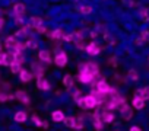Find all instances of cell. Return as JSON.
<instances>
[{
    "mask_svg": "<svg viewBox=\"0 0 149 131\" xmlns=\"http://www.w3.org/2000/svg\"><path fill=\"white\" fill-rule=\"evenodd\" d=\"M95 77H97V76H95V74H92L88 69L82 67V70H81V73H79V80H81L82 83H91Z\"/></svg>",
    "mask_w": 149,
    "mask_h": 131,
    "instance_id": "obj_1",
    "label": "cell"
},
{
    "mask_svg": "<svg viewBox=\"0 0 149 131\" xmlns=\"http://www.w3.org/2000/svg\"><path fill=\"white\" fill-rule=\"evenodd\" d=\"M95 90H98V92H101V93H104V95H108V93H111L113 88L108 86V83H105L104 80H100V82L95 85Z\"/></svg>",
    "mask_w": 149,
    "mask_h": 131,
    "instance_id": "obj_2",
    "label": "cell"
},
{
    "mask_svg": "<svg viewBox=\"0 0 149 131\" xmlns=\"http://www.w3.org/2000/svg\"><path fill=\"white\" fill-rule=\"evenodd\" d=\"M54 63L58 66V67H64L66 63H67V55L64 51H60L56 54V58H54Z\"/></svg>",
    "mask_w": 149,
    "mask_h": 131,
    "instance_id": "obj_3",
    "label": "cell"
},
{
    "mask_svg": "<svg viewBox=\"0 0 149 131\" xmlns=\"http://www.w3.org/2000/svg\"><path fill=\"white\" fill-rule=\"evenodd\" d=\"M84 105H85V108L94 109V108L98 105V101L95 99V96H92V95H88V96H85V98H84Z\"/></svg>",
    "mask_w": 149,
    "mask_h": 131,
    "instance_id": "obj_4",
    "label": "cell"
},
{
    "mask_svg": "<svg viewBox=\"0 0 149 131\" xmlns=\"http://www.w3.org/2000/svg\"><path fill=\"white\" fill-rule=\"evenodd\" d=\"M5 44H6V48H9L10 51L18 50V47H19V41L16 39V37H9Z\"/></svg>",
    "mask_w": 149,
    "mask_h": 131,
    "instance_id": "obj_5",
    "label": "cell"
},
{
    "mask_svg": "<svg viewBox=\"0 0 149 131\" xmlns=\"http://www.w3.org/2000/svg\"><path fill=\"white\" fill-rule=\"evenodd\" d=\"M118 109H120V112H121V115H123V118H124V119H130V118H132L133 112H132L130 106H129L126 102H124V103H123V105H121Z\"/></svg>",
    "mask_w": 149,
    "mask_h": 131,
    "instance_id": "obj_6",
    "label": "cell"
},
{
    "mask_svg": "<svg viewBox=\"0 0 149 131\" xmlns=\"http://www.w3.org/2000/svg\"><path fill=\"white\" fill-rule=\"evenodd\" d=\"M100 51H101V48L97 42H91V44L86 45V52L91 54V55H97V54H100Z\"/></svg>",
    "mask_w": 149,
    "mask_h": 131,
    "instance_id": "obj_7",
    "label": "cell"
},
{
    "mask_svg": "<svg viewBox=\"0 0 149 131\" xmlns=\"http://www.w3.org/2000/svg\"><path fill=\"white\" fill-rule=\"evenodd\" d=\"M37 86H38L41 90H50V83H48V80H47L44 76L37 79Z\"/></svg>",
    "mask_w": 149,
    "mask_h": 131,
    "instance_id": "obj_8",
    "label": "cell"
},
{
    "mask_svg": "<svg viewBox=\"0 0 149 131\" xmlns=\"http://www.w3.org/2000/svg\"><path fill=\"white\" fill-rule=\"evenodd\" d=\"M15 98L19 99V101L24 102V103H29V98H28V95H26L25 90H18V92L15 93Z\"/></svg>",
    "mask_w": 149,
    "mask_h": 131,
    "instance_id": "obj_9",
    "label": "cell"
},
{
    "mask_svg": "<svg viewBox=\"0 0 149 131\" xmlns=\"http://www.w3.org/2000/svg\"><path fill=\"white\" fill-rule=\"evenodd\" d=\"M13 12H15V15H16L18 18H22V15L25 13V5L16 3V5L13 6Z\"/></svg>",
    "mask_w": 149,
    "mask_h": 131,
    "instance_id": "obj_10",
    "label": "cell"
},
{
    "mask_svg": "<svg viewBox=\"0 0 149 131\" xmlns=\"http://www.w3.org/2000/svg\"><path fill=\"white\" fill-rule=\"evenodd\" d=\"M38 57H40V60H41V61H44V63H51L50 51H47V50H42V51H40Z\"/></svg>",
    "mask_w": 149,
    "mask_h": 131,
    "instance_id": "obj_11",
    "label": "cell"
},
{
    "mask_svg": "<svg viewBox=\"0 0 149 131\" xmlns=\"http://www.w3.org/2000/svg\"><path fill=\"white\" fill-rule=\"evenodd\" d=\"M101 119H102V122H111V121L114 119V114L110 112V111H102Z\"/></svg>",
    "mask_w": 149,
    "mask_h": 131,
    "instance_id": "obj_12",
    "label": "cell"
},
{
    "mask_svg": "<svg viewBox=\"0 0 149 131\" xmlns=\"http://www.w3.org/2000/svg\"><path fill=\"white\" fill-rule=\"evenodd\" d=\"M51 117H53V121H56V122H61V121L64 122V119H66V117L61 111H54Z\"/></svg>",
    "mask_w": 149,
    "mask_h": 131,
    "instance_id": "obj_13",
    "label": "cell"
},
{
    "mask_svg": "<svg viewBox=\"0 0 149 131\" xmlns=\"http://www.w3.org/2000/svg\"><path fill=\"white\" fill-rule=\"evenodd\" d=\"M136 96L142 98L143 101H148V99H149V88H143V89L137 90V92H136Z\"/></svg>",
    "mask_w": 149,
    "mask_h": 131,
    "instance_id": "obj_14",
    "label": "cell"
},
{
    "mask_svg": "<svg viewBox=\"0 0 149 131\" xmlns=\"http://www.w3.org/2000/svg\"><path fill=\"white\" fill-rule=\"evenodd\" d=\"M19 76H21V80H22V82H29V80L34 77V74H32L31 72H28V70H22V72L19 73Z\"/></svg>",
    "mask_w": 149,
    "mask_h": 131,
    "instance_id": "obj_15",
    "label": "cell"
},
{
    "mask_svg": "<svg viewBox=\"0 0 149 131\" xmlns=\"http://www.w3.org/2000/svg\"><path fill=\"white\" fill-rule=\"evenodd\" d=\"M133 106H134V109H142L145 106V101L139 96H134L133 98Z\"/></svg>",
    "mask_w": 149,
    "mask_h": 131,
    "instance_id": "obj_16",
    "label": "cell"
},
{
    "mask_svg": "<svg viewBox=\"0 0 149 131\" xmlns=\"http://www.w3.org/2000/svg\"><path fill=\"white\" fill-rule=\"evenodd\" d=\"M26 118H28V115H26L25 111H19V112L15 114V121H16V122H25Z\"/></svg>",
    "mask_w": 149,
    "mask_h": 131,
    "instance_id": "obj_17",
    "label": "cell"
},
{
    "mask_svg": "<svg viewBox=\"0 0 149 131\" xmlns=\"http://www.w3.org/2000/svg\"><path fill=\"white\" fill-rule=\"evenodd\" d=\"M63 85H64L67 89H72V88H73V77H72L70 74H66V76L63 77Z\"/></svg>",
    "mask_w": 149,
    "mask_h": 131,
    "instance_id": "obj_18",
    "label": "cell"
},
{
    "mask_svg": "<svg viewBox=\"0 0 149 131\" xmlns=\"http://www.w3.org/2000/svg\"><path fill=\"white\" fill-rule=\"evenodd\" d=\"M51 38H53V39H61V38H64L63 29H54V31L51 32Z\"/></svg>",
    "mask_w": 149,
    "mask_h": 131,
    "instance_id": "obj_19",
    "label": "cell"
},
{
    "mask_svg": "<svg viewBox=\"0 0 149 131\" xmlns=\"http://www.w3.org/2000/svg\"><path fill=\"white\" fill-rule=\"evenodd\" d=\"M64 124H66V127H67V128H74V127H76V118L69 117V118H66V119H64Z\"/></svg>",
    "mask_w": 149,
    "mask_h": 131,
    "instance_id": "obj_20",
    "label": "cell"
},
{
    "mask_svg": "<svg viewBox=\"0 0 149 131\" xmlns=\"http://www.w3.org/2000/svg\"><path fill=\"white\" fill-rule=\"evenodd\" d=\"M31 26L32 28H40V26H42V19L41 18H38V16H35V18H32L31 19Z\"/></svg>",
    "mask_w": 149,
    "mask_h": 131,
    "instance_id": "obj_21",
    "label": "cell"
},
{
    "mask_svg": "<svg viewBox=\"0 0 149 131\" xmlns=\"http://www.w3.org/2000/svg\"><path fill=\"white\" fill-rule=\"evenodd\" d=\"M78 10H79L81 13H84V15H89V13H92V6H89V5H84V6L78 8Z\"/></svg>",
    "mask_w": 149,
    "mask_h": 131,
    "instance_id": "obj_22",
    "label": "cell"
},
{
    "mask_svg": "<svg viewBox=\"0 0 149 131\" xmlns=\"http://www.w3.org/2000/svg\"><path fill=\"white\" fill-rule=\"evenodd\" d=\"M32 121H34V124L35 125H38V127H44V128H48V124L47 122H42L37 115H32Z\"/></svg>",
    "mask_w": 149,
    "mask_h": 131,
    "instance_id": "obj_23",
    "label": "cell"
},
{
    "mask_svg": "<svg viewBox=\"0 0 149 131\" xmlns=\"http://www.w3.org/2000/svg\"><path fill=\"white\" fill-rule=\"evenodd\" d=\"M10 70H12V73H21V72H22V69H21V64L13 61V63L10 64Z\"/></svg>",
    "mask_w": 149,
    "mask_h": 131,
    "instance_id": "obj_24",
    "label": "cell"
},
{
    "mask_svg": "<svg viewBox=\"0 0 149 131\" xmlns=\"http://www.w3.org/2000/svg\"><path fill=\"white\" fill-rule=\"evenodd\" d=\"M8 99H13V95H10V93H0V102H5Z\"/></svg>",
    "mask_w": 149,
    "mask_h": 131,
    "instance_id": "obj_25",
    "label": "cell"
},
{
    "mask_svg": "<svg viewBox=\"0 0 149 131\" xmlns=\"http://www.w3.org/2000/svg\"><path fill=\"white\" fill-rule=\"evenodd\" d=\"M129 77H130L132 80H139V74L136 73V70H130V72H129Z\"/></svg>",
    "mask_w": 149,
    "mask_h": 131,
    "instance_id": "obj_26",
    "label": "cell"
},
{
    "mask_svg": "<svg viewBox=\"0 0 149 131\" xmlns=\"http://www.w3.org/2000/svg\"><path fill=\"white\" fill-rule=\"evenodd\" d=\"M140 16H142V19H148V9H140Z\"/></svg>",
    "mask_w": 149,
    "mask_h": 131,
    "instance_id": "obj_27",
    "label": "cell"
},
{
    "mask_svg": "<svg viewBox=\"0 0 149 131\" xmlns=\"http://www.w3.org/2000/svg\"><path fill=\"white\" fill-rule=\"evenodd\" d=\"M139 38H140V39H143V41H146V39L149 38V32H148V31H143V32L140 34V37H139Z\"/></svg>",
    "mask_w": 149,
    "mask_h": 131,
    "instance_id": "obj_28",
    "label": "cell"
},
{
    "mask_svg": "<svg viewBox=\"0 0 149 131\" xmlns=\"http://www.w3.org/2000/svg\"><path fill=\"white\" fill-rule=\"evenodd\" d=\"M64 41H67V42H72V41H74V38H73V34H69V35H64V38H63Z\"/></svg>",
    "mask_w": 149,
    "mask_h": 131,
    "instance_id": "obj_29",
    "label": "cell"
},
{
    "mask_svg": "<svg viewBox=\"0 0 149 131\" xmlns=\"http://www.w3.org/2000/svg\"><path fill=\"white\" fill-rule=\"evenodd\" d=\"M79 96H81V92H79V90H76V92H73V99L76 101V102L79 101Z\"/></svg>",
    "mask_w": 149,
    "mask_h": 131,
    "instance_id": "obj_30",
    "label": "cell"
},
{
    "mask_svg": "<svg viewBox=\"0 0 149 131\" xmlns=\"http://www.w3.org/2000/svg\"><path fill=\"white\" fill-rule=\"evenodd\" d=\"M84 127V124H82V119L79 118V119H76V127H74V128H82Z\"/></svg>",
    "mask_w": 149,
    "mask_h": 131,
    "instance_id": "obj_31",
    "label": "cell"
},
{
    "mask_svg": "<svg viewBox=\"0 0 149 131\" xmlns=\"http://www.w3.org/2000/svg\"><path fill=\"white\" fill-rule=\"evenodd\" d=\"M26 45L31 47V48H35V47H37V42H34V41H26Z\"/></svg>",
    "mask_w": 149,
    "mask_h": 131,
    "instance_id": "obj_32",
    "label": "cell"
},
{
    "mask_svg": "<svg viewBox=\"0 0 149 131\" xmlns=\"http://www.w3.org/2000/svg\"><path fill=\"white\" fill-rule=\"evenodd\" d=\"M37 31H38L40 34H42V32H45V28H44V26H40V28H37Z\"/></svg>",
    "mask_w": 149,
    "mask_h": 131,
    "instance_id": "obj_33",
    "label": "cell"
},
{
    "mask_svg": "<svg viewBox=\"0 0 149 131\" xmlns=\"http://www.w3.org/2000/svg\"><path fill=\"white\" fill-rule=\"evenodd\" d=\"M3 25H5V19H3V18H0V29L3 28Z\"/></svg>",
    "mask_w": 149,
    "mask_h": 131,
    "instance_id": "obj_34",
    "label": "cell"
},
{
    "mask_svg": "<svg viewBox=\"0 0 149 131\" xmlns=\"http://www.w3.org/2000/svg\"><path fill=\"white\" fill-rule=\"evenodd\" d=\"M130 131H142V130H140L139 127H132V128H130Z\"/></svg>",
    "mask_w": 149,
    "mask_h": 131,
    "instance_id": "obj_35",
    "label": "cell"
},
{
    "mask_svg": "<svg viewBox=\"0 0 149 131\" xmlns=\"http://www.w3.org/2000/svg\"><path fill=\"white\" fill-rule=\"evenodd\" d=\"M0 51H2V42H0Z\"/></svg>",
    "mask_w": 149,
    "mask_h": 131,
    "instance_id": "obj_36",
    "label": "cell"
}]
</instances>
